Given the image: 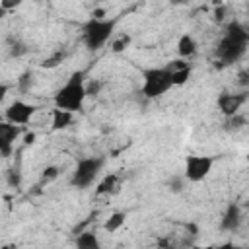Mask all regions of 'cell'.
Here are the masks:
<instances>
[{
  "label": "cell",
  "mask_w": 249,
  "mask_h": 249,
  "mask_svg": "<svg viewBox=\"0 0 249 249\" xmlns=\"http://www.w3.org/2000/svg\"><path fill=\"white\" fill-rule=\"evenodd\" d=\"M249 47V31L239 21H230L224 29V37L216 45V58L222 64L237 62Z\"/></svg>",
  "instance_id": "obj_1"
},
{
  "label": "cell",
  "mask_w": 249,
  "mask_h": 249,
  "mask_svg": "<svg viewBox=\"0 0 249 249\" xmlns=\"http://www.w3.org/2000/svg\"><path fill=\"white\" fill-rule=\"evenodd\" d=\"M88 93H86V82H84V72H74L68 82L54 93V105L56 109L76 113L84 107Z\"/></svg>",
  "instance_id": "obj_2"
},
{
  "label": "cell",
  "mask_w": 249,
  "mask_h": 249,
  "mask_svg": "<svg viewBox=\"0 0 249 249\" xmlns=\"http://www.w3.org/2000/svg\"><path fill=\"white\" fill-rule=\"evenodd\" d=\"M142 93L146 99H156L169 91L173 88V72L163 66V68H144L142 70Z\"/></svg>",
  "instance_id": "obj_3"
},
{
  "label": "cell",
  "mask_w": 249,
  "mask_h": 249,
  "mask_svg": "<svg viewBox=\"0 0 249 249\" xmlns=\"http://www.w3.org/2000/svg\"><path fill=\"white\" fill-rule=\"evenodd\" d=\"M115 19H93L89 18L82 27V39L88 51H99L115 31Z\"/></svg>",
  "instance_id": "obj_4"
},
{
  "label": "cell",
  "mask_w": 249,
  "mask_h": 249,
  "mask_svg": "<svg viewBox=\"0 0 249 249\" xmlns=\"http://www.w3.org/2000/svg\"><path fill=\"white\" fill-rule=\"evenodd\" d=\"M105 163V158H99V156H91V158H82L78 163H76V169L70 177V185L72 187H78V189H86L89 187L95 177L99 175L101 167Z\"/></svg>",
  "instance_id": "obj_5"
},
{
  "label": "cell",
  "mask_w": 249,
  "mask_h": 249,
  "mask_svg": "<svg viewBox=\"0 0 249 249\" xmlns=\"http://www.w3.org/2000/svg\"><path fill=\"white\" fill-rule=\"evenodd\" d=\"M214 158L210 156H187L185 160V179L191 183H200L212 171Z\"/></svg>",
  "instance_id": "obj_6"
},
{
  "label": "cell",
  "mask_w": 249,
  "mask_h": 249,
  "mask_svg": "<svg viewBox=\"0 0 249 249\" xmlns=\"http://www.w3.org/2000/svg\"><path fill=\"white\" fill-rule=\"evenodd\" d=\"M35 111H37L35 105H29V103L18 99V101H14L6 107L4 117H6V123H12V124L19 126V124H27L31 121V117L35 115Z\"/></svg>",
  "instance_id": "obj_7"
},
{
  "label": "cell",
  "mask_w": 249,
  "mask_h": 249,
  "mask_svg": "<svg viewBox=\"0 0 249 249\" xmlns=\"http://www.w3.org/2000/svg\"><path fill=\"white\" fill-rule=\"evenodd\" d=\"M249 99V93H230V91H224L218 95V107L222 111L224 117H233L239 113L241 105Z\"/></svg>",
  "instance_id": "obj_8"
},
{
  "label": "cell",
  "mask_w": 249,
  "mask_h": 249,
  "mask_svg": "<svg viewBox=\"0 0 249 249\" xmlns=\"http://www.w3.org/2000/svg\"><path fill=\"white\" fill-rule=\"evenodd\" d=\"M19 132H21V128L18 124L0 123V152H2V158H10L14 142L19 136Z\"/></svg>",
  "instance_id": "obj_9"
},
{
  "label": "cell",
  "mask_w": 249,
  "mask_h": 249,
  "mask_svg": "<svg viewBox=\"0 0 249 249\" xmlns=\"http://www.w3.org/2000/svg\"><path fill=\"white\" fill-rule=\"evenodd\" d=\"M239 226H241V210H239V206L235 202H230L226 212H224V216H222V220H220V228L224 231H235Z\"/></svg>",
  "instance_id": "obj_10"
},
{
  "label": "cell",
  "mask_w": 249,
  "mask_h": 249,
  "mask_svg": "<svg viewBox=\"0 0 249 249\" xmlns=\"http://www.w3.org/2000/svg\"><path fill=\"white\" fill-rule=\"evenodd\" d=\"M177 53H179V56H183V58H189V56H193L195 53H196V41L191 37V35H181L179 37V43H177Z\"/></svg>",
  "instance_id": "obj_11"
},
{
  "label": "cell",
  "mask_w": 249,
  "mask_h": 249,
  "mask_svg": "<svg viewBox=\"0 0 249 249\" xmlns=\"http://www.w3.org/2000/svg\"><path fill=\"white\" fill-rule=\"evenodd\" d=\"M76 249H101V243L93 231H82L76 237Z\"/></svg>",
  "instance_id": "obj_12"
},
{
  "label": "cell",
  "mask_w": 249,
  "mask_h": 249,
  "mask_svg": "<svg viewBox=\"0 0 249 249\" xmlns=\"http://www.w3.org/2000/svg\"><path fill=\"white\" fill-rule=\"evenodd\" d=\"M119 189V175L115 173H109L95 189V196H101V195H109V193H115Z\"/></svg>",
  "instance_id": "obj_13"
},
{
  "label": "cell",
  "mask_w": 249,
  "mask_h": 249,
  "mask_svg": "<svg viewBox=\"0 0 249 249\" xmlns=\"http://www.w3.org/2000/svg\"><path fill=\"white\" fill-rule=\"evenodd\" d=\"M70 123H72V113L70 111H62V109L53 111V128L54 130H62V128L70 126Z\"/></svg>",
  "instance_id": "obj_14"
},
{
  "label": "cell",
  "mask_w": 249,
  "mask_h": 249,
  "mask_svg": "<svg viewBox=\"0 0 249 249\" xmlns=\"http://www.w3.org/2000/svg\"><path fill=\"white\" fill-rule=\"evenodd\" d=\"M124 218H126V214H124V212H113V214L105 220L103 228H105L109 233H113V231H117V230L124 224Z\"/></svg>",
  "instance_id": "obj_15"
},
{
  "label": "cell",
  "mask_w": 249,
  "mask_h": 249,
  "mask_svg": "<svg viewBox=\"0 0 249 249\" xmlns=\"http://www.w3.org/2000/svg\"><path fill=\"white\" fill-rule=\"evenodd\" d=\"M247 124V119L243 117V115H233V117H226V121H224V130H228V132H235V130H239V128H243Z\"/></svg>",
  "instance_id": "obj_16"
},
{
  "label": "cell",
  "mask_w": 249,
  "mask_h": 249,
  "mask_svg": "<svg viewBox=\"0 0 249 249\" xmlns=\"http://www.w3.org/2000/svg\"><path fill=\"white\" fill-rule=\"evenodd\" d=\"M64 56H66V53L62 51V49H58L53 56H49V58H45L43 62H41V66L43 68H54V66H58L62 60H64Z\"/></svg>",
  "instance_id": "obj_17"
},
{
  "label": "cell",
  "mask_w": 249,
  "mask_h": 249,
  "mask_svg": "<svg viewBox=\"0 0 249 249\" xmlns=\"http://www.w3.org/2000/svg\"><path fill=\"white\" fill-rule=\"evenodd\" d=\"M128 45H130V35H119L113 43H111V49H113V53H123L124 49H128Z\"/></svg>",
  "instance_id": "obj_18"
},
{
  "label": "cell",
  "mask_w": 249,
  "mask_h": 249,
  "mask_svg": "<svg viewBox=\"0 0 249 249\" xmlns=\"http://www.w3.org/2000/svg\"><path fill=\"white\" fill-rule=\"evenodd\" d=\"M189 78H191V66H185L181 70H175L173 72V86H183Z\"/></svg>",
  "instance_id": "obj_19"
},
{
  "label": "cell",
  "mask_w": 249,
  "mask_h": 249,
  "mask_svg": "<svg viewBox=\"0 0 249 249\" xmlns=\"http://www.w3.org/2000/svg\"><path fill=\"white\" fill-rule=\"evenodd\" d=\"M29 88H31V72H29V70H25V72L18 78V89L25 93Z\"/></svg>",
  "instance_id": "obj_20"
},
{
  "label": "cell",
  "mask_w": 249,
  "mask_h": 249,
  "mask_svg": "<svg viewBox=\"0 0 249 249\" xmlns=\"http://www.w3.org/2000/svg\"><path fill=\"white\" fill-rule=\"evenodd\" d=\"M101 88H103V82L93 78V80H89V82L86 84V93H88V95H99Z\"/></svg>",
  "instance_id": "obj_21"
},
{
  "label": "cell",
  "mask_w": 249,
  "mask_h": 249,
  "mask_svg": "<svg viewBox=\"0 0 249 249\" xmlns=\"http://www.w3.org/2000/svg\"><path fill=\"white\" fill-rule=\"evenodd\" d=\"M183 187H185V177H171V179L167 181V189H169L171 193H181Z\"/></svg>",
  "instance_id": "obj_22"
},
{
  "label": "cell",
  "mask_w": 249,
  "mask_h": 249,
  "mask_svg": "<svg viewBox=\"0 0 249 249\" xmlns=\"http://www.w3.org/2000/svg\"><path fill=\"white\" fill-rule=\"evenodd\" d=\"M56 177H58V167L49 165V167H45V169H43V175H41V179H43V181L51 183V181H54Z\"/></svg>",
  "instance_id": "obj_23"
},
{
  "label": "cell",
  "mask_w": 249,
  "mask_h": 249,
  "mask_svg": "<svg viewBox=\"0 0 249 249\" xmlns=\"http://www.w3.org/2000/svg\"><path fill=\"white\" fill-rule=\"evenodd\" d=\"M6 181H8V185H10V187L18 189V187H19V183H21V177H19V173H18L16 169H8V173H6Z\"/></svg>",
  "instance_id": "obj_24"
},
{
  "label": "cell",
  "mask_w": 249,
  "mask_h": 249,
  "mask_svg": "<svg viewBox=\"0 0 249 249\" xmlns=\"http://www.w3.org/2000/svg\"><path fill=\"white\" fill-rule=\"evenodd\" d=\"M193 249H241V247H237V245H233L231 241H226V243H222V245H206V247H198V245H195Z\"/></svg>",
  "instance_id": "obj_25"
},
{
  "label": "cell",
  "mask_w": 249,
  "mask_h": 249,
  "mask_svg": "<svg viewBox=\"0 0 249 249\" xmlns=\"http://www.w3.org/2000/svg\"><path fill=\"white\" fill-rule=\"evenodd\" d=\"M25 51H27V49H25V45H23V43H19V41H16V43L12 45V56H21Z\"/></svg>",
  "instance_id": "obj_26"
},
{
  "label": "cell",
  "mask_w": 249,
  "mask_h": 249,
  "mask_svg": "<svg viewBox=\"0 0 249 249\" xmlns=\"http://www.w3.org/2000/svg\"><path fill=\"white\" fill-rule=\"evenodd\" d=\"M239 84L241 86H249V70L239 72Z\"/></svg>",
  "instance_id": "obj_27"
},
{
  "label": "cell",
  "mask_w": 249,
  "mask_h": 249,
  "mask_svg": "<svg viewBox=\"0 0 249 249\" xmlns=\"http://www.w3.org/2000/svg\"><path fill=\"white\" fill-rule=\"evenodd\" d=\"M224 14H226V8H224V6L216 8V12H214V19H216V21H222V19H224Z\"/></svg>",
  "instance_id": "obj_28"
},
{
  "label": "cell",
  "mask_w": 249,
  "mask_h": 249,
  "mask_svg": "<svg viewBox=\"0 0 249 249\" xmlns=\"http://www.w3.org/2000/svg\"><path fill=\"white\" fill-rule=\"evenodd\" d=\"M33 142H35V132H27V134L23 136V144L29 146V144H33Z\"/></svg>",
  "instance_id": "obj_29"
},
{
  "label": "cell",
  "mask_w": 249,
  "mask_h": 249,
  "mask_svg": "<svg viewBox=\"0 0 249 249\" xmlns=\"http://www.w3.org/2000/svg\"><path fill=\"white\" fill-rule=\"evenodd\" d=\"M6 91H8V86H6V84H2V88H0V99L6 95Z\"/></svg>",
  "instance_id": "obj_30"
},
{
  "label": "cell",
  "mask_w": 249,
  "mask_h": 249,
  "mask_svg": "<svg viewBox=\"0 0 249 249\" xmlns=\"http://www.w3.org/2000/svg\"><path fill=\"white\" fill-rule=\"evenodd\" d=\"M4 249H16V245H6Z\"/></svg>",
  "instance_id": "obj_31"
},
{
  "label": "cell",
  "mask_w": 249,
  "mask_h": 249,
  "mask_svg": "<svg viewBox=\"0 0 249 249\" xmlns=\"http://www.w3.org/2000/svg\"><path fill=\"white\" fill-rule=\"evenodd\" d=\"M247 31H249V27H247Z\"/></svg>",
  "instance_id": "obj_32"
},
{
  "label": "cell",
  "mask_w": 249,
  "mask_h": 249,
  "mask_svg": "<svg viewBox=\"0 0 249 249\" xmlns=\"http://www.w3.org/2000/svg\"><path fill=\"white\" fill-rule=\"evenodd\" d=\"M169 249H171V247H169Z\"/></svg>",
  "instance_id": "obj_33"
}]
</instances>
